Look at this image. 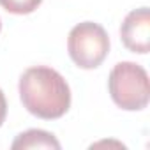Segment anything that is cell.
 I'll return each instance as SVG.
<instances>
[{"mask_svg":"<svg viewBox=\"0 0 150 150\" xmlns=\"http://www.w3.org/2000/svg\"><path fill=\"white\" fill-rule=\"evenodd\" d=\"M0 30H2V21H0Z\"/></svg>","mask_w":150,"mask_h":150,"instance_id":"8","label":"cell"},{"mask_svg":"<svg viewBox=\"0 0 150 150\" xmlns=\"http://www.w3.org/2000/svg\"><path fill=\"white\" fill-rule=\"evenodd\" d=\"M41 2L42 0H0V6L13 14H30L41 6Z\"/></svg>","mask_w":150,"mask_h":150,"instance_id":"6","label":"cell"},{"mask_svg":"<svg viewBox=\"0 0 150 150\" xmlns=\"http://www.w3.org/2000/svg\"><path fill=\"white\" fill-rule=\"evenodd\" d=\"M120 37L127 50L134 53H148L150 50V11L139 7L131 11L120 27Z\"/></svg>","mask_w":150,"mask_h":150,"instance_id":"4","label":"cell"},{"mask_svg":"<svg viewBox=\"0 0 150 150\" xmlns=\"http://www.w3.org/2000/svg\"><path fill=\"white\" fill-rule=\"evenodd\" d=\"M108 88L113 103L127 111L146 108L150 99V83L146 71L134 62H118L108 78Z\"/></svg>","mask_w":150,"mask_h":150,"instance_id":"2","label":"cell"},{"mask_svg":"<svg viewBox=\"0 0 150 150\" xmlns=\"http://www.w3.org/2000/svg\"><path fill=\"white\" fill-rule=\"evenodd\" d=\"M6 115H7V101H6L2 88H0V127H2V124L6 120Z\"/></svg>","mask_w":150,"mask_h":150,"instance_id":"7","label":"cell"},{"mask_svg":"<svg viewBox=\"0 0 150 150\" xmlns=\"http://www.w3.org/2000/svg\"><path fill=\"white\" fill-rule=\"evenodd\" d=\"M11 146L14 150H18V148H55V150H58L60 143L48 131L30 129V131H25V132L18 134Z\"/></svg>","mask_w":150,"mask_h":150,"instance_id":"5","label":"cell"},{"mask_svg":"<svg viewBox=\"0 0 150 150\" xmlns=\"http://www.w3.org/2000/svg\"><path fill=\"white\" fill-rule=\"evenodd\" d=\"M20 97L28 113L55 120L71 108V88L62 74L46 65L28 67L20 78Z\"/></svg>","mask_w":150,"mask_h":150,"instance_id":"1","label":"cell"},{"mask_svg":"<svg viewBox=\"0 0 150 150\" xmlns=\"http://www.w3.org/2000/svg\"><path fill=\"white\" fill-rule=\"evenodd\" d=\"M67 51L78 67L96 69L108 57L110 37L99 23L83 21L71 28L67 37Z\"/></svg>","mask_w":150,"mask_h":150,"instance_id":"3","label":"cell"}]
</instances>
